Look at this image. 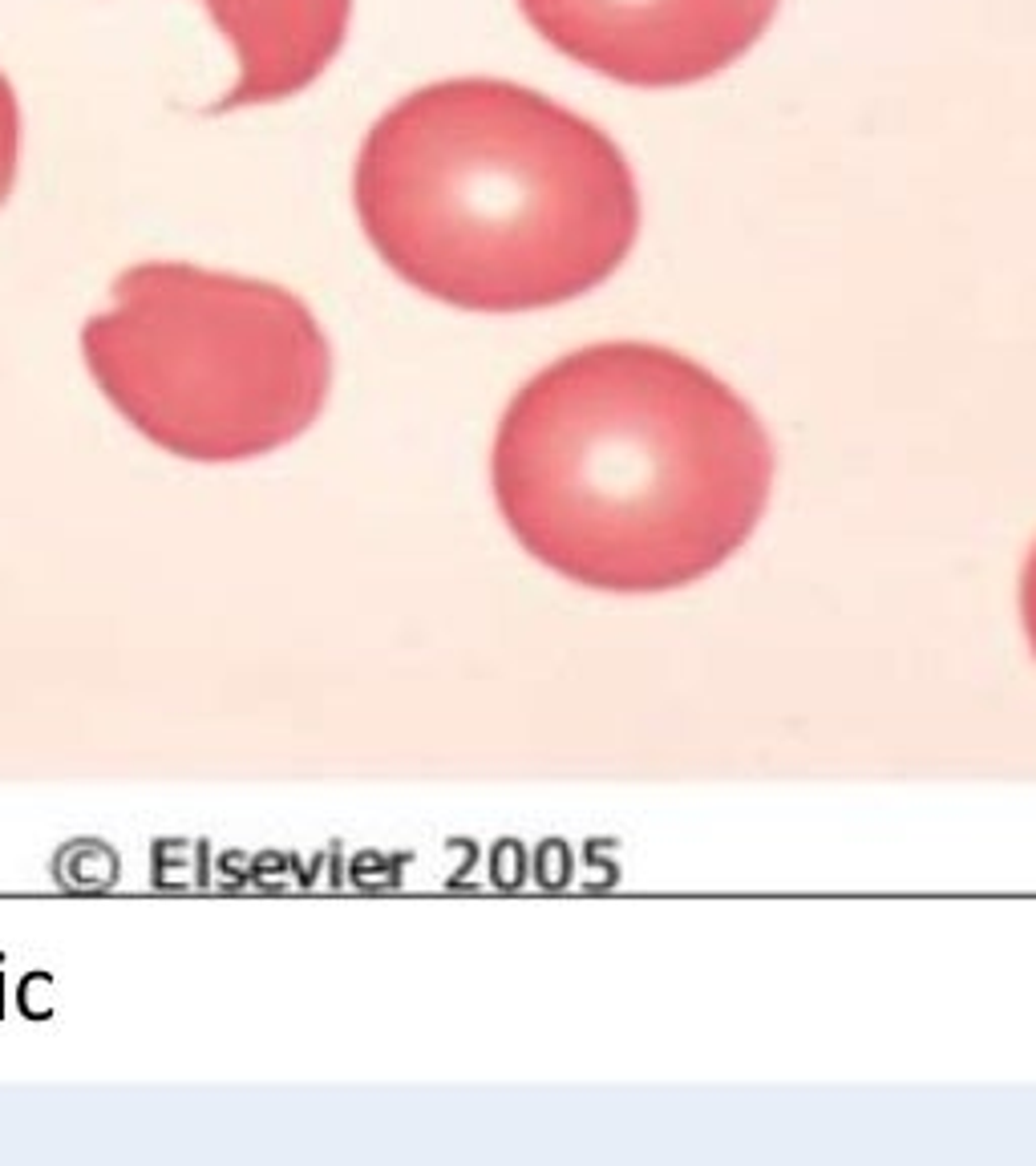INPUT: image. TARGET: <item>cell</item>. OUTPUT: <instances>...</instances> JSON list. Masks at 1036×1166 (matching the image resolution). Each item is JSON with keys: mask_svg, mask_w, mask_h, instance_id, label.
<instances>
[{"mask_svg": "<svg viewBox=\"0 0 1036 1166\" xmlns=\"http://www.w3.org/2000/svg\"><path fill=\"white\" fill-rule=\"evenodd\" d=\"M491 482L543 568L596 592H673L750 544L774 446L745 397L693 357L603 340L511 397Z\"/></svg>", "mask_w": 1036, "mask_h": 1166, "instance_id": "1", "label": "cell"}, {"mask_svg": "<svg viewBox=\"0 0 1036 1166\" xmlns=\"http://www.w3.org/2000/svg\"><path fill=\"white\" fill-rule=\"evenodd\" d=\"M353 203L388 272L466 312L567 304L640 232L623 151L587 118L502 78H450L364 134Z\"/></svg>", "mask_w": 1036, "mask_h": 1166, "instance_id": "2", "label": "cell"}, {"mask_svg": "<svg viewBox=\"0 0 1036 1166\" xmlns=\"http://www.w3.org/2000/svg\"><path fill=\"white\" fill-rule=\"evenodd\" d=\"M81 357L105 401L186 462L280 450L333 389V344L296 292L171 259L114 280V309L81 324Z\"/></svg>", "mask_w": 1036, "mask_h": 1166, "instance_id": "3", "label": "cell"}, {"mask_svg": "<svg viewBox=\"0 0 1036 1166\" xmlns=\"http://www.w3.org/2000/svg\"><path fill=\"white\" fill-rule=\"evenodd\" d=\"M781 0H518L551 50L640 90L721 74L757 45Z\"/></svg>", "mask_w": 1036, "mask_h": 1166, "instance_id": "4", "label": "cell"}, {"mask_svg": "<svg viewBox=\"0 0 1036 1166\" xmlns=\"http://www.w3.org/2000/svg\"><path fill=\"white\" fill-rule=\"evenodd\" d=\"M227 37L239 81L215 114L296 98L320 78L344 45L353 0H203Z\"/></svg>", "mask_w": 1036, "mask_h": 1166, "instance_id": "5", "label": "cell"}, {"mask_svg": "<svg viewBox=\"0 0 1036 1166\" xmlns=\"http://www.w3.org/2000/svg\"><path fill=\"white\" fill-rule=\"evenodd\" d=\"M17 162H21V105L8 78L0 74V207L17 182Z\"/></svg>", "mask_w": 1036, "mask_h": 1166, "instance_id": "6", "label": "cell"}, {"mask_svg": "<svg viewBox=\"0 0 1036 1166\" xmlns=\"http://www.w3.org/2000/svg\"><path fill=\"white\" fill-rule=\"evenodd\" d=\"M1020 620H1024V632H1029V645H1033L1036 656V547L1029 551V564L1020 575Z\"/></svg>", "mask_w": 1036, "mask_h": 1166, "instance_id": "7", "label": "cell"}]
</instances>
